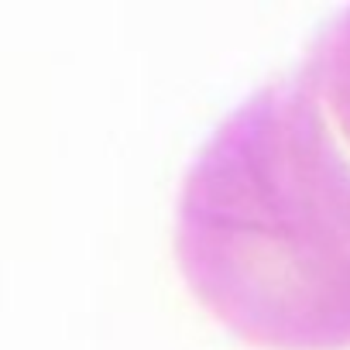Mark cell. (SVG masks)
<instances>
[{"mask_svg":"<svg viewBox=\"0 0 350 350\" xmlns=\"http://www.w3.org/2000/svg\"><path fill=\"white\" fill-rule=\"evenodd\" d=\"M175 251L196 299L237 336L350 347V148L299 76L261 86L203 144Z\"/></svg>","mask_w":350,"mask_h":350,"instance_id":"6da1fadb","label":"cell"},{"mask_svg":"<svg viewBox=\"0 0 350 350\" xmlns=\"http://www.w3.org/2000/svg\"><path fill=\"white\" fill-rule=\"evenodd\" d=\"M295 76L312 90L333 131L350 148V8L316 35Z\"/></svg>","mask_w":350,"mask_h":350,"instance_id":"7a4b0ae2","label":"cell"}]
</instances>
